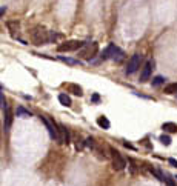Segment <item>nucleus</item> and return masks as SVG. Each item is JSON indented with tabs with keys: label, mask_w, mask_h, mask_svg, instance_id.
Returning <instances> with one entry per match:
<instances>
[{
	"label": "nucleus",
	"mask_w": 177,
	"mask_h": 186,
	"mask_svg": "<svg viewBox=\"0 0 177 186\" xmlns=\"http://www.w3.org/2000/svg\"><path fill=\"white\" fill-rule=\"evenodd\" d=\"M29 36H31L33 43L37 45V46H42V45L49 43V31H46L43 26H35V28H33L31 33H29Z\"/></svg>",
	"instance_id": "f257e3e1"
},
{
	"label": "nucleus",
	"mask_w": 177,
	"mask_h": 186,
	"mask_svg": "<svg viewBox=\"0 0 177 186\" xmlns=\"http://www.w3.org/2000/svg\"><path fill=\"white\" fill-rule=\"evenodd\" d=\"M99 54V45L97 43H91V45H83L82 48H80V51H79V57H83V58H86L88 62H91L94 57Z\"/></svg>",
	"instance_id": "f03ea898"
},
{
	"label": "nucleus",
	"mask_w": 177,
	"mask_h": 186,
	"mask_svg": "<svg viewBox=\"0 0 177 186\" xmlns=\"http://www.w3.org/2000/svg\"><path fill=\"white\" fill-rule=\"evenodd\" d=\"M109 154H111V158H112V168L116 171H123L125 168H126V160L120 155V152L111 146L109 148Z\"/></svg>",
	"instance_id": "7ed1b4c3"
},
{
	"label": "nucleus",
	"mask_w": 177,
	"mask_h": 186,
	"mask_svg": "<svg viewBox=\"0 0 177 186\" xmlns=\"http://www.w3.org/2000/svg\"><path fill=\"white\" fill-rule=\"evenodd\" d=\"M85 45V42L82 40H70V42H65L62 45L57 46V51L59 53H68V51H79L82 46Z\"/></svg>",
	"instance_id": "20e7f679"
},
{
	"label": "nucleus",
	"mask_w": 177,
	"mask_h": 186,
	"mask_svg": "<svg viewBox=\"0 0 177 186\" xmlns=\"http://www.w3.org/2000/svg\"><path fill=\"white\" fill-rule=\"evenodd\" d=\"M40 120H42V123L46 126V129H48V132H49L51 138L59 142V140H60V138H59V128H57L55 122L51 120V118H48V117H45V115H40Z\"/></svg>",
	"instance_id": "39448f33"
},
{
	"label": "nucleus",
	"mask_w": 177,
	"mask_h": 186,
	"mask_svg": "<svg viewBox=\"0 0 177 186\" xmlns=\"http://www.w3.org/2000/svg\"><path fill=\"white\" fill-rule=\"evenodd\" d=\"M140 62H142V56H140V54H134V56L128 60V65H126L125 73H126L128 75L134 74V73L140 68Z\"/></svg>",
	"instance_id": "423d86ee"
},
{
	"label": "nucleus",
	"mask_w": 177,
	"mask_h": 186,
	"mask_svg": "<svg viewBox=\"0 0 177 186\" xmlns=\"http://www.w3.org/2000/svg\"><path fill=\"white\" fill-rule=\"evenodd\" d=\"M3 129L5 132H9L11 131V126H13V120H14V115H13V111H11V108L6 105L5 108H3Z\"/></svg>",
	"instance_id": "0eeeda50"
},
{
	"label": "nucleus",
	"mask_w": 177,
	"mask_h": 186,
	"mask_svg": "<svg viewBox=\"0 0 177 186\" xmlns=\"http://www.w3.org/2000/svg\"><path fill=\"white\" fill-rule=\"evenodd\" d=\"M153 66H154V62H151V60H148V62L143 65L142 73H140V82L142 83H145V82L149 80V77H151V71H153Z\"/></svg>",
	"instance_id": "6e6552de"
},
{
	"label": "nucleus",
	"mask_w": 177,
	"mask_h": 186,
	"mask_svg": "<svg viewBox=\"0 0 177 186\" xmlns=\"http://www.w3.org/2000/svg\"><path fill=\"white\" fill-rule=\"evenodd\" d=\"M57 128H59V142H62V143H65V145H68L71 142V135H70V131L68 128L65 126V125H57Z\"/></svg>",
	"instance_id": "1a4fd4ad"
},
{
	"label": "nucleus",
	"mask_w": 177,
	"mask_h": 186,
	"mask_svg": "<svg viewBox=\"0 0 177 186\" xmlns=\"http://www.w3.org/2000/svg\"><path fill=\"white\" fill-rule=\"evenodd\" d=\"M114 49H116V45H114V43L108 45L105 49H103V51L100 53V58H102V60H108V58H111L112 53H114Z\"/></svg>",
	"instance_id": "9d476101"
},
{
	"label": "nucleus",
	"mask_w": 177,
	"mask_h": 186,
	"mask_svg": "<svg viewBox=\"0 0 177 186\" xmlns=\"http://www.w3.org/2000/svg\"><path fill=\"white\" fill-rule=\"evenodd\" d=\"M6 26H8V29H9L11 36H13L14 38L17 37V31H18V26H20L17 20H11V22H8V23H6Z\"/></svg>",
	"instance_id": "9b49d317"
},
{
	"label": "nucleus",
	"mask_w": 177,
	"mask_h": 186,
	"mask_svg": "<svg viewBox=\"0 0 177 186\" xmlns=\"http://www.w3.org/2000/svg\"><path fill=\"white\" fill-rule=\"evenodd\" d=\"M125 57V53L119 48V46H116V49H114V53H112V56H111V58L114 60V62H117V63H120L122 60H123Z\"/></svg>",
	"instance_id": "f8f14e48"
},
{
	"label": "nucleus",
	"mask_w": 177,
	"mask_h": 186,
	"mask_svg": "<svg viewBox=\"0 0 177 186\" xmlns=\"http://www.w3.org/2000/svg\"><path fill=\"white\" fill-rule=\"evenodd\" d=\"M97 125H99L100 128H103V129H109V128H111V122L106 118L105 115H102V117L97 118Z\"/></svg>",
	"instance_id": "ddd939ff"
},
{
	"label": "nucleus",
	"mask_w": 177,
	"mask_h": 186,
	"mask_svg": "<svg viewBox=\"0 0 177 186\" xmlns=\"http://www.w3.org/2000/svg\"><path fill=\"white\" fill-rule=\"evenodd\" d=\"M162 129L166 131V132H177V125L173 122H166L162 125Z\"/></svg>",
	"instance_id": "4468645a"
},
{
	"label": "nucleus",
	"mask_w": 177,
	"mask_h": 186,
	"mask_svg": "<svg viewBox=\"0 0 177 186\" xmlns=\"http://www.w3.org/2000/svg\"><path fill=\"white\" fill-rule=\"evenodd\" d=\"M59 102L63 105V106H71L72 102H71V97L66 94H59Z\"/></svg>",
	"instance_id": "2eb2a0df"
},
{
	"label": "nucleus",
	"mask_w": 177,
	"mask_h": 186,
	"mask_svg": "<svg viewBox=\"0 0 177 186\" xmlns=\"http://www.w3.org/2000/svg\"><path fill=\"white\" fill-rule=\"evenodd\" d=\"M68 89H70V91L74 94V95H79V97H82V95H83V91H82V88H80L79 85H74V83H71V85H68Z\"/></svg>",
	"instance_id": "dca6fc26"
},
{
	"label": "nucleus",
	"mask_w": 177,
	"mask_h": 186,
	"mask_svg": "<svg viewBox=\"0 0 177 186\" xmlns=\"http://www.w3.org/2000/svg\"><path fill=\"white\" fill-rule=\"evenodd\" d=\"M63 63H68V65H71V66H75V65H82V62L80 60H75V58H71V57H63L60 56L59 57Z\"/></svg>",
	"instance_id": "f3484780"
},
{
	"label": "nucleus",
	"mask_w": 177,
	"mask_h": 186,
	"mask_svg": "<svg viewBox=\"0 0 177 186\" xmlns=\"http://www.w3.org/2000/svg\"><path fill=\"white\" fill-rule=\"evenodd\" d=\"M16 115H17V117H31L33 114H31V111L25 109L23 106H18L17 109H16Z\"/></svg>",
	"instance_id": "a211bd4d"
},
{
	"label": "nucleus",
	"mask_w": 177,
	"mask_h": 186,
	"mask_svg": "<svg viewBox=\"0 0 177 186\" xmlns=\"http://www.w3.org/2000/svg\"><path fill=\"white\" fill-rule=\"evenodd\" d=\"M165 94L171 95V94H177V83H169L165 86Z\"/></svg>",
	"instance_id": "6ab92c4d"
},
{
	"label": "nucleus",
	"mask_w": 177,
	"mask_h": 186,
	"mask_svg": "<svg viewBox=\"0 0 177 186\" xmlns=\"http://www.w3.org/2000/svg\"><path fill=\"white\" fill-rule=\"evenodd\" d=\"M165 77H162V75H156L154 78H153V86H160V85H163L165 83Z\"/></svg>",
	"instance_id": "aec40b11"
},
{
	"label": "nucleus",
	"mask_w": 177,
	"mask_h": 186,
	"mask_svg": "<svg viewBox=\"0 0 177 186\" xmlns=\"http://www.w3.org/2000/svg\"><path fill=\"white\" fill-rule=\"evenodd\" d=\"M160 142H162L165 146H169V145H171V137L166 135V134H163V135H160Z\"/></svg>",
	"instance_id": "412c9836"
},
{
	"label": "nucleus",
	"mask_w": 177,
	"mask_h": 186,
	"mask_svg": "<svg viewBox=\"0 0 177 186\" xmlns=\"http://www.w3.org/2000/svg\"><path fill=\"white\" fill-rule=\"evenodd\" d=\"M165 182H166V185H168V186H177L176 182L173 180V177H171V175H168V174H165Z\"/></svg>",
	"instance_id": "4be33fe9"
},
{
	"label": "nucleus",
	"mask_w": 177,
	"mask_h": 186,
	"mask_svg": "<svg viewBox=\"0 0 177 186\" xmlns=\"http://www.w3.org/2000/svg\"><path fill=\"white\" fill-rule=\"evenodd\" d=\"M57 38H62V34H59V33H49V42H55Z\"/></svg>",
	"instance_id": "5701e85b"
},
{
	"label": "nucleus",
	"mask_w": 177,
	"mask_h": 186,
	"mask_svg": "<svg viewBox=\"0 0 177 186\" xmlns=\"http://www.w3.org/2000/svg\"><path fill=\"white\" fill-rule=\"evenodd\" d=\"M85 146H88V148H94V138H92V137H86V140H85Z\"/></svg>",
	"instance_id": "b1692460"
},
{
	"label": "nucleus",
	"mask_w": 177,
	"mask_h": 186,
	"mask_svg": "<svg viewBox=\"0 0 177 186\" xmlns=\"http://www.w3.org/2000/svg\"><path fill=\"white\" fill-rule=\"evenodd\" d=\"M5 106H6V100H5V97H3V93L0 91V108L3 109Z\"/></svg>",
	"instance_id": "393cba45"
},
{
	"label": "nucleus",
	"mask_w": 177,
	"mask_h": 186,
	"mask_svg": "<svg viewBox=\"0 0 177 186\" xmlns=\"http://www.w3.org/2000/svg\"><path fill=\"white\" fill-rule=\"evenodd\" d=\"M168 162H169V165H173L174 168H177V160L176 158H168Z\"/></svg>",
	"instance_id": "a878e982"
},
{
	"label": "nucleus",
	"mask_w": 177,
	"mask_h": 186,
	"mask_svg": "<svg viewBox=\"0 0 177 186\" xmlns=\"http://www.w3.org/2000/svg\"><path fill=\"white\" fill-rule=\"evenodd\" d=\"M6 13V6H0V19H2V16Z\"/></svg>",
	"instance_id": "bb28decb"
},
{
	"label": "nucleus",
	"mask_w": 177,
	"mask_h": 186,
	"mask_svg": "<svg viewBox=\"0 0 177 186\" xmlns=\"http://www.w3.org/2000/svg\"><path fill=\"white\" fill-rule=\"evenodd\" d=\"M91 100H92V102H99V100H100V97H99V94H94Z\"/></svg>",
	"instance_id": "cd10ccee"
},
{
	"label": "nucleus",
	"mask_w": 177,
	"mask_h": 186,
	"mask_svg": "<svg viewBox=\"0 0 177 186\" xmlns=\"http://www.w3.org/2000/svg\"><path fill=\"white\" fill-rule=\"evenodd\" d=\"M125 146H126V148H129V149H134V146H133V145H129V143H123Z\"/></svg>",
	"instance_id": "c85d7f7f"
}]
</instances>
